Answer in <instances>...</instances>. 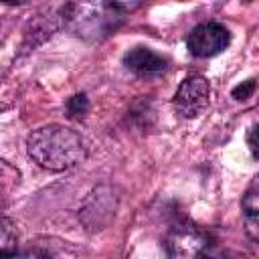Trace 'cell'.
Segmentation results:
<instances>
[{
  "label": "cell",
  "mask_w": 259,
  "mask_h": 259,
  "mask_svg": "<svg viewBox=\"0 0 259 259\" xmlns=\"http://www.w3.org/2000/svg\"><path fill=\"white\" fill-rule=\"evenodd\" d=\"M16 247V231L12 229V223L8 219L2 221V259H10V251Z\"/></svg>",
  "instance_id": "9"
},
{
  "label": "cell",
  "mask_w": 259,
  "mask_h": 259,
  "mask_svg": "<svg viewBox=\"0 0 259 259\" xmlns=\"http://www.w3.org/2000/svg\"><path fill=\"white\" fill-rule=\"evenodd\" d=\"M123 65L140 77H154L168 69V59L148 47H136L123 55Z\"/></svg>",
  "instance_id": "6"
},
{
  "label": "cell",
  "mask_w": 259,
  "mask_h": 259,
  "mask_svg": "<svg viewBox=\"0 0 259 259\" xmlns=\"http://www.w3.org/2000/svg\"><path fill=\"white\" fill-rule=\"evenodd\" d=\"M26 152L45 170L61 172L79 164L85 154V140L71 127L51 123L34 130L26 138Z\"/></svg>",
  "instance_id": "1"
},
{
  "label": "cell",
  "mask_w": 259,
  "mask_h": 259,
  "mask_svg": "<svg viewBox=\"0 0 259 259\" xmlns=\"http://www.w3.org/2000/svg\"><path fill=\"white\" fill-rule=\"evenodd\" d=\"M241 206L249 219H259V172L247 184L241 198Z\"/></svg>",
  "instance_id": "7"
},
{
  "label": "cell",
  "mask_w": 259,
  "mask_h": 259,
  "mask_svg": "<svg viewBox=\"0 0 259 259\" xmlns=\"http://www.w3.org/2000/svg\"><path fill=\"white\" fill-rule=\"evenodd\" d=\"M140 4H119V2H99V4H67L63 16H67L79 30V34H97L115 30L123 20V10H132Z\"/></svg>",
  "instance_id": "2"
},
{
  "label": "cell",
  "mask_w": 259,
  "mask_h": 259,
  "mask_svg": "<svg viewBox=\"0 0 259 259\" xmlns=\"http://www.w3.org/2000/svg\"><path fill=\"white\" fill-rule=\"evenodd\" d=\"M210 101V85L202 75H190L186 77L176 93H174V107L182 117H196L200 115Z\"/></svg>",
  "instance_id": "5"
},
{
  "label": "cell",
  "mask_w": 259,
  "mask_h": 259,
  "mask_svg": "<svg viewBox=\"0 0 259 259\" xmlns=\"http://www.w3.org/2000/svg\"><path fill=\"white\" fill-rule=\"evenodd\" d=\"M87 111H89V101L83 93H77L67 101V115L71 119H81Z\"/></svg>",
  "instance_id": "8"
},
{
  "label": "cell",
  "mask_w": 259,
  "mask_h": 259,
  "mask_svg": "<svg viewBox=\"0 0 259 259\" xmlns=\"http://www.w3.org/2000/svg\"><path fill=\"white\" fill-rule=\"evenodd\" d=\"M231 42V32L221 22H202L194 26L186 36V49L194 57H214L223 53Z\"/></svg>",
  "instance_id": "4"
},
{
  "label": "cell",
  "mask_w": 259,
  "mask_h": 259,
  "mask_svg": "<svg viewBox=\"0 0 259 259\" xmlns=\"http://www.w3.org/2000/svg\"><path fill=\"white\" fill-rule=\"evenodd\" d=\"M10 259H49V257L42 255V253H34V251H32V253H22V255H16V253H14Z\"/></svg>",
  "instance_id": "12"
},
{
  "label": "cell",
  "mask_w": 259,
  "mask_h": 259,
  "mask_svg": "<svg viewBox=\"0 0 259 259\" xmlns=\"http://www.w3.org/2000/svg\"><path fill=\"white\" fill-rule=\"evenodd\" d=\"M247 146L255 160H259V121H255L247 132Z\"/></svg>",
  "instance_id": "11"
},
{
  "label": "cell",
  "mask_w": 259,
  "mask_h": 259,
  "mask_svg": "<svg viewBox=\"0 0 259 259\" xmlns=\"http://www.w3.org/2000/svg\"><path fill=\"white\" fill-rule=\"evenodd\" d=\"M166 249L170 259H223L214 249L210 237L194 225H176L168 239Z\"/></svg>",
  "instance_id": "3"
},
{
  "label": "cell",
  "mask_w": 259,
  "mask_h": 259,
  "mask_svg": "<svg viewBox=\"0 0 259 259\" xmlns=\"http://www.w3.org/2000/svg\"><path fill=\"white\" fill-rule=\"evenodd\" d=\"M255 87H257L255 79H247V81H243L241 85H237V87L233 89V97H235L237 101H245V99H249V97L253 95Z\"/></svg>",
  "instance_id": "10"
}]
</instances>
